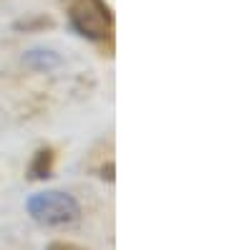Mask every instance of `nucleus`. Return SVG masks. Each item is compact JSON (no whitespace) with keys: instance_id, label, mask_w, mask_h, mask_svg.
<instances>
[{"instance_id":"obj_3","label":"nucleus","mask_w":252,"mask_h":250,"mask_svg":"<svg viewBox=\"0 0 252 250\" xmlns=\"http://www.w3.org/2000/svg\"><path fill=\"white\" fill-rule=\"evenodd\" d=\"M53 164H56V149L53 147H40L28 164V179H33V182L48 179L53 175Z\"/></svg>"},{"instance_id":"obj_1","label":"nucleus","mask_w":252,"mask_h":250,"mask_svg":"<svg viewBox=\"0 0 252 250\" xmlns=\"http://www.w3.org/2000/svg\"><path fill=\"white\" fill-rule=\"evenodd\" d=\"M26 210L35 222L46 225V227H58V225L76 222L78 215H81V205L68 192L48 190V192L31 195L28 202H26Z\"/></svg>"},{"instance_id":"obj_2","label":"nucleus","mask_w":252,"mask_h":250,"mask_svg":"<svg viewBox=\"0 0 252 250\" xmlns=\"http://www.w3.org/2000/svg\"><path fill=\"white\" fill-rule=\"evenodd\" d=\"M68 20L78 36L86 40H106L114 31V13L106 0H73L68 8Z\"/></svg>"},{"instance_id":"obj_6","label":"nucleus","mask_w":252,"mask_h":250,"mask_svg":"<svg viewBox=\"0 0 252 250\" xmlns=\"http://www.w3.org/2000/svg\"><path fill=\"white\" fill-rule=\"evenodd\" d=\"M46 250H86V248H81L76 243H66V240H53V243H48Z\"/></svg>"},{"instance_id":"obj_4","label":"nucleus","mask_w":252,"mask_h":250,"mask_svg":"<svg viewBox=\"0 0 252 250\" xmlns=\"http://www.w3.org/2000/svg\"><path fill=\"white\" fill-rule=\"evenodd\" d=\"M23 64L33 71H53L63 64V58L53 51H46V48H33L23 56Z\"/></svg>"},{"instance_id":"obj_5","label":"nucleus","mask_w":252,"mask_h":250,"mask_svg":"<svg viewBox=\"0 0 252 250\" xmlns=\"http://www.w3.org/2000/svg\"><path fill=\"white\" fill-rule=\"evenodd\" d=\"M35 28H53L51 18H28V20H18L15 31H35Z\"/></svg>"},{"instance_id":"obj_7","label":"nucleus","mask_w":252,"mask_h":250,"mask_svg":"<svg viewBox=\"0 0 252 250\" xmlns=\"http://www.w3.org/2000/svg\"><path fill=\"white\" fill-rule=\"evenodd\" d=\"M114 172H116V170H114V162H106V164L98 167V177L106 179V182H114V177H116Z\"/></svg>"}]
</instances>
